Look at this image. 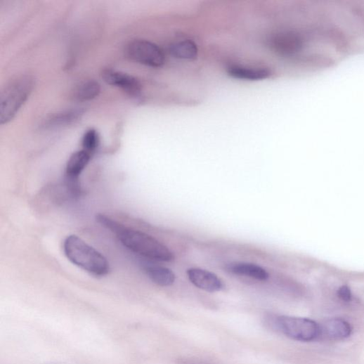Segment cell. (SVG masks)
Wrapping results in <instances>:
<instances>
[{
    "label": "cell",
    "instance_id": "obj_18",
    "mask_svg": "<svg viewBox=\"0 0 364 364\" xmlns=\"http://www.w3.org/2000/svg\"><path fill=\"white\" fill-rule=\"evenodd\" d=\"M176 364H202L199 363L195 360L187 358H180L176 360Z\"/></svg>",
    "mask_w": 364,
    "mask_h": 364
},
{
    "label": "cell",
    "instance_id": "obj_11",
    "mask_svg": "<svg viewBox=\"0 0 364 364\" xmlns=\"http://www.w3.org/2000/svg\"><path fill=\"white\" fill-rule=\"evenodd\" d=\"M91 154L84 150L74 152L70 158L66 168L67 180L79 183V176L88 165Z\"/></svg>",
    "mask_w": 364,
    "mask_h": 364
},
{
    "label": "cell",
    "instance_id": "obj_4",
    "mask_svg": "<svg viewBox=\"0 0 364 364\" xmlns=\"http://www.w3.org/2000/svg\"><path fill=\"white\" fill-rule=\"evenodd\" d=\"M274 325L282 334L292 340L311 342L320 339V324L311 319L278 316L274 319Z\"/></svg>",
    "mask_w": 364,
    "mask_h": 364
},
{
    "label": "cell",
    "instance_id": "obj_6",
    "mask_svg": "<svg viewBox=\"0 0 364 364\" xmlns=\"http://www.w3.org/2000/svg\"><path fill=\"white\" fill-rule=\"evenodd\" d=\"M267 45L275 53L283 56H292L304 48L305 41L294 31H281L271 34Z\"/></svg>",
    "mask_w": 364,
    "mask_h": 364
},
{
    "label": "cell",
    "instance_id": "obj_10",
    "mask_svg": "<svg viewBox=\"0 0 364 364\" xmlns=\"http://www.w3.org/2000/svg\"><path fill=\"white\" fill-rule=\"evenodd\" d=\"M142 265L146 275L154 283L162 287L171 286L174 283L176 276L170 269L157 265L151 260L143 261Z\"/></svg>",
    "mask_w": 364,
    "mask_h": 364
},
{
    "label": "cell",
    "instance_id": "obj_2",
    "mask_svg": "<svg viewBox=\"0 0 364 364\" xmlns=\"http://www.w3.org/2000/svg\"><path fill=\"white\" fill-rule=\"evenodd\" d=\"M64 252L73 264L90 274L102 277L110 271L106 258L77 235H72L66 238Z\"/></svg>",
    "mask_w": 364,
    "mask_h": 364
},
{
    "label": "cell",
    "instance_id": "obj_16",
    "mask_svg": "<svg viewBox=\"0 0 364 364\" xmlns=\"http://www.w3.org/2000/svg\"><path fill=\"white\" fill-rule=\"evenodd\" d=\"M100 138L98 132L94 129L87 131L82 139L84 150L91 155L98 148Z\"/></svg>",
    "mask_w": 364,
    "mask_h": 364
},
{
    "label": "cell",
    "instance_id": "obj_5",
    "mask_svg": "<svg viewBox=\"0 0 364 364\" xmlns=\"http://www.w3.org/2000/svg\"><path fill=\"white\" fill-rule=\"evenodd\" d=\"M126 53L134 62L147 67L159 68L165 63V55L162 48L147 40L136 39L130 42Z\"/></svg>",
    "mask_w": 364,
    "mask_h": 364
},
{
    "label": "cell",
    "instance_id": "obj_9",
    "mask_svg": "<svg viewBox=\"0 0 364 364\" xmlns=\"http://www.w3.org/2000/svg\"><path fill=\"white\" fill-rule=\"evenodd\" d=\"M188 275L190 282L200 289L209 292L220 291L223 284L220 278L213 273L201 268L188 270Z\"/></svg>",
    "mask_w": 364,
    "mask_h": 364
},
{
    "label": "cell",
    "instance_id": "obj_3",
    "mask_svg": "<svg viewBox=\"0 0 364 364\" xmlns=\"http://www.w3.org/2000/svg\"><path fill=\"white\" fill-rule=\"evenodd\" d=\"M34 86V79L22 76L11 82L0 97V124H8L25 103Z\"/></svg>",
    "mask_w": 364,
    "mask_h": 364
},
{
    "label": "cell",
    "instance_id": "obj_15",
    "mask_svg": "<svg viewBox=\"0 0 364 364\" xmlns=\"http://www.w3.org/2000/svg\"><path fill=\"white\" fill-rule=\"evenodd\" d=\"M100 93V84L94 80H88L81 83L76 88L74 96L76 100L84 102L96 98Z\"/></svg>",
    "mask_w": 364,
    "mask_h": 364
},
{
    "label": "cell",
    "instance_id": "obj_7",
    "mask_svg": "<svg viewBox=\"0 0 364 364\" xmlns=\"http://www.w3.org/2000/svg\"><path fill=\"white\" fill-rule=\"evenodd\" d=\"M102 77L109 85L123 89L131 96H138L141 93L142 85L133 76L112 70H105Z\"/></svg>",
    "mask_w": 364,
    "mask_h": 364
},
{
    "label": "cell",
    "instance_id": "obj_12",
    "mask_svg": "<svg viewBox=\"0 0 364 364\" xmlns=\"http://www.w3.org/2000/svg\"><path fill=\"white\" fill-rule=\"evenodd\" d=\"M228 74L237 79L259 81L268 79L271 72L264 68H252L241 66H232L228 70Z\"/></svg>",
    "mask_w": 364,
    "mask_h": 364
},
{
    "label": "cell",
    "instance_id": "obj_14",
    "mask_svg": "<svg viewBox=\"0 0 364 364\" xmlns=\"http://www.w3.org/2000/svg\"><path fill=\"white\" fill-rule=\"evenodd\" d=\"M197 45L191 40H182L169 46L170 54L178 59L195 60L198 56Z\"/></svg>",
    "mask_w": 364,
    "mask_h": 364
},
{
    "label": "cell",
    "instance_id": "obj_1",
    "mask_svg": "<svg viewBox=\"0 0 364 364\" xmlns=\"http://www.w3.org/2000/svg\"><path fill=\"white\" fill-rule=\"evenodd\" d=\"M97 221L117 235L123 245L144 258L155 261L169 262L174 260L172 252L155 238L119 223L104 215Z\"/></svg>",
    "mask_w": 364,
    "mask_h": 364
},
{
    "label": "cell",
    "instance_id": "obj_17",
    "mask_svg": "<svg viewBox=\"0 0 364 364\" xmlns=\"http://www.w3.org/2000/svg\"><path fill=\"white\" fill-rule=\"evenodd\" d=\"M338 295L341 299L346 302L350 301L352 299L351 292L346 286H342L339 289Z\"/></svg>",
    "mask_w": 364,
    "mask_h": 364
},
{
    "label": "cell",
    "instance_id": "obj_8",
    "mask_svg": "<svg viewBox=\"0 0 364 364\" xmlns=\"http://www.w3.org/2000/svg\"><path fill=\"white\" fill-rule=\"evenodd\" d=\"M351 334V325L343 319H330L320 324V339L341 341L349 338Z\"/></svg>",
    "mask_w": 364,
    "mask_h": 364
},
{
    "label": "cell",
    "instance_id": "obj_13",
    "mask_svg": "<svg viewBox=\"0 0 364 364\" xmlns=\"http://www.w3.org/2000/svg\"><path fill=\"white\" fill-rule=\"evenodd\" d=\"M229 272L249 277L258 280H267L269 278L268 272L262 267L247 263H235L228 266Z\"/></svg>",
    "mask_w": 364,
    "mask_h": 364
}]
</instances>
